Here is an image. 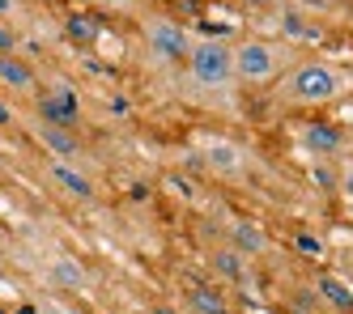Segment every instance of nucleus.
I'll return each instance as SVG.
<instances>
[{
	"mask_svg": "<svg viewBox=\"0 0 353 314\" xmlns=\"http://www.w3.org/2000/svg\"><path fill=\"white\" fill-rule=\"evenodd\" d=\"M230 60H234V76H243V81H272L276 68H281L276 47L260 43V39H247V43L230 47Z\"/></svg>",
	"mask_w": 353,
	"mask_h": 314,
	"instance_id": "nucleus-3",
	"label": "nucleus"
},
{
	"mask_svg": "<svg viewBox=\"0 0 353 314\" xmlns=\"http://www.w3.org/2000/svg\"><path fill=\"white\" fill-rule=\"evenodd\" d=\"M39 140L52 149L60 162H64V157H77V149H81L72 132H64V127H47V123H39Z\"/></svg>",
	"mask_w": 353,
	"mask_h": 314,
	"instance_id": "nucleus-9",
	"label": "nucleus"
},
{
	"mask_svg": "<svg viewBox=\"0 0 353 314\" xmlns=\"http://www.w3.org/2000/svg\"><path fill=\"white\" fill-rule=\"evenodd\" d=\"M315 182H319V187H332V174H327V170L319 166V170H315Z\"/></svg>",
	"mask_w": 353,
	"mask_h": 314,
	"instance_id": "nucleus-22",
	"label": "nucleus"
},
{
	"mask_svg": "<svg viewBox=\"0 0 353 314\" xmlns=\"http://www.w3.org/2000/svg\"><path fill=\"white\" fill-rule=\"evenodd\" d=\"M0 13H13V0H0Z\"/></svg>",
	"mask_w": 353,
	"mask_h": 314,
	"instance_id": "nucleus-24",
	"label": "nucleus"
},
{
	"mask_svg": "<svg viewBox=\"0 0 353 314\" xmlns=\"http://www.w3.org/2000/svg\"><path fill=\"white\" fill-rule=\"evenodd\" d=\"M341 90H345L341 72L332 64H315V60L302 64V68H294L290 81H285V94L298 98V102H332Z\"/></svg>",
	"mask_w": 353,
	"mask_h": 314,
	"instance_id": "nucleus-2",
	"label": "nucleus"
},
{
	"mask_svg": "<svg viewBox=\"0 0 353 314\" xmlns=\"http://www.w3.org/2000/svg\"><path fill=\"white\" fill-rule=\"evenodd\" d=\"M294 247H298L302 255H307V259H319V255H323V242L315 238V233H298V238H294Z\"/></svg>",
	"mask_w": 353,
	"mask_h": 314,
	"instance_id": "nucleus-17",
	"label": "nucleus"
},
{
	"mask_svg": "<svg viewBox=\"0 0 353 314\" xmlns=\"http://www.w3.org/2000/svg\"><path fill=\"white\" fill-rule=\"evenodd\" d=\"M188 72L196 85L205 90H221L234 81V60H230V47L217 43V39H205V43H192L188 47Z\"/></svg>",
	"mask_w": 353,
	"mask_h": 314,
	"instance_id": "nucleus-1",
	"label": "nucleus"
},
{
	"mask_svg": "<svg viewBox=\"0 0 353 314\" xmlns=\"http://www.w3.org/2000/svg\"><path fill=\"white\" fill-rule=\"evenodd\" d=\"M64 314H81V310H64Z\"/></svg>",
	"mask_w": 353,
	"mask_h": 314,
	"instance_id": "nucleus-25",
	"label": "nucleus"
},
{
	"mask_svg": "<svg viewBox=\"0 0 353 314\" xmlns=\"http://www.w3.org/2000/svg\"><path fill=\"white\" fill-rule=\"evenodd\" d=\"M0 81L9 90H30L34 85V68L26 60H17V56H0Z\"/></svg>",
	"mask_w": 353,
	"mask_h": 314,
	"instance_id": "nucleus-7",
	"label": "nucleus"
},
{
	"mask_svg": "<svg viewBox=\"0 0 353 314\" xmlns=\"http://www.w3.org/2000/svg\"><path fill=\"white\" fill-rule=\"evenodd\" d=\"M217 268H221L225 276H239V272H243V268H239V255H234V251H221V255H217Z\"/></svg>",
	"mask_w": 353,
	"mask_h": 314,
	"instance_id": "nucleus-18",
	"label": "nucleus"
},
{
	"mask_svg": "<svg viewBox=\"0 0 353 314\" xmlns=\"http://www.w3.org/2000/svg\"><path fill=\"white\" fill-rule=\"evenodd\" d=\"M13 47H17L13 30H9V25H0V56H13Z\"/></svg>",
	"mask_w": 353,
	"mask_h": 314,
	"instance_id": "nucleus-19",
	"label": "nucleus"
},
{
	"mask_svg": "<svg viewBox=\"0 0 353 314\" xmlns=\"http://www.w3.org/2000/svg\"><path fill=\"white\" fill-rule=\"evenodd\" d=\"M111 111L123 115V111H128V98H119V94H115V98H111Z\"/></svg>",
	"mask_w": 353,
	"mask_h": 314,
	"instance_id": "nucleus-21",
	"label": "nucleus"
},
{
	"mask_svg": "<svg viewBox=\"0 0 353 314\" xmlns=\"http://www.w3.org/2000/svg\"><path fill=\"white\" fill-rule=\"evenodd\" d=\"M52 280L60 284V289H81V284H85V272H81L77 259H56V264H52Z\"/></svg>",
	"mask_w": 353,
	"mask_h": 314,
	"instance_id": "nucleus-11",
	"label": "nucleus"
},
{
	"mask_svg": "<svg viewBox=\"0 0 353 314\" xmlns=\"http://www.w3.org/2000/svg\"><path fill=\"white\" fill-rule=\"evenodd\" d=\"M341 187H345V196H349V200H353V166H349V170H345V174H341Z\"/></svg>",
	"mask_w": 353,
	"mask_h": 314,
	"instance_id": "nucleus-20",
	"label": "nucleus"
},
{
	"mask_svg": "<svg viewBox=\"0 0 353 314\" xmlns=\"http://www.w3.org/2000/svg\"><path fill=\"white\" fill-rule=\"evenodd\" d=\"M285 34H294V39H319V25H307V21H302L298 13H285Z\"/></svg>",
	"mask_w": 353,
	"mask_h": 314,
	"instance_id": "nucleus-16",
	"label": "nucleus"
},
{
	"mask_svg": "<svg viewBox=\"0 0 353 314\" xmlns=\"http://www.w3.org/2000/svg\"><path fill=\"white\" fill-rule=\"evenodd\" d=\"M64 30H68V39H77V43L90 47V43L98 39V21H94L90 13H72V17L64 21Z\"/></svg>",
	"mask_w": 353,
	"mask_h": 314,
	"instance_id": "nucleus-12",
	"label": "nucleus"
},
{
	"mask_svg": "<svg viewBox=\"0 0 353 314\" xmlns=\"http://www.w3.org/2000/svg\"><path fill=\"white\" fill-rule=\"evenodd\" d=\"M192 310H200V314H225L221 297H217V293H209L205 284H196V289H192Z\"/></svg>",
	"mask_w": 353,
	"mask_h": 314,
	"instance_id": "nucleus-15",
	"label": "nucleus"
},
{
	"mask_svg": "<svg viewBox=\"0 0 353 314\" xmlns=\"http://www.w3.org/2000/svg\"><path fill=\"white\" fill-rule=\"evenodd\" d=\"M0 123H13V111H9V102L0 98Z\"/></svg>",
	"mask_w": 353,
	"mask_h": 314,
	"instance_id": "nucleus-23",
	"label": "nucleus"
},
{
	"mask_svg": "<svg viewBox=\"0 0 353 314\" xmlns=\"http://www.w3.org/2000/svg\"><path fill=\"white\" fill-rule=\"evenodd\" d=\"M158 314H174V310H158Z\"/></svg>",
	"mask_w": 353,
	"mask_h": 314,
	"instance_id": "nucleus-26",
	"label": "nucleus"
},
{
	"mask_svg": "<svg viewBox=\"0 0 353 314\" xmlns=\"http://www.w3.org/2000/svg\"><path fill=\"white\" fill-rule=\"evenodd\" d=\"M145 43H149V51H154L158 60H166V64L183 60L188 47H192V39H188L183 25H179V21H166V17H158V21L145 25Z\"/></svg>",
	"mask_w": 353,
	"mask_h": 314,
	"instance_id": "nucleus-4",
	"label": "nucleus"
},
{
	"mask_svg": "<svg viewBox=\"0 0 353 314\" xmlns=\"http://www.w3.org/2000/svg\"><path fill=\"white\" fill-rule=\"evenodd\" d=\"M0 314H5V310H0Z\"/></svg>",
	"mask_w": 353,
	"mask_h": 314,
	"instance_id": "nucleus-28",
	"label": "nucleus"
},
{
	"mask_svg": "<svg viewBox=\"0 0 353 314\" xmlns=\"http://www.w3.org/2000/svg\"><path fill=\"white\" fill-rule=\"evenodd\" d=\"M52 178L60 182V187H64L68 196H77V200H90V196H94V187H90V178H85L81 170H72L68 162H56V166H52Z\"/></svg>",
	"mask_w": 353,
	"mask_h": 314,
	"instance_id": "nucleus-8",
	"label": "nucleus"
},
{
	"mask_svg": "<svg viewBox=\"0 0 353 314\" xmlns=\"http://www.w3.org/2000/svg\"><path fill=\"white\" fill-rule=\"evenodd\" d=\"M294 314H307V310H294Z\"/></svg>",
	"mask_w": 353,
	"mask_h": 314,
	"instance_id": "nucleus-27",
	"label": "nucleus"
},
{
	"mask_svg": "<svg viewBox=\"0 0 353 314\" xmlns=\"http://www.w3.org/2000/svg\"><path fill=\"white\" fill-rule=\"evenodd\" d=\"M234 242H239V251H243V255H260V251H264V233H260L256 225L239 221V225H234Z\"/></svg>",
	"mask_w": 353,
	"mask_h": 314,
	"instance_id": "nucleus-13",
	"label": "nucleus"
},
{
	"mask_svg": "<svg viewBox=\"0 0 353 314\" xmlns=\"http://www.w3.org/2000/svg\"><path fill=\"white\" fill-rule=\"evenodd\" d=\"M319 293L332 302L336 310H345V314H353V289L349 284H341L336 276H319Z\"/></svg>",
	"mask_w": 353,
	"mask_h": 314,
	"instance_id": "nucleus-10",
	"label": "nucleus"
},
{
	"mask_svg": "<svg viewBox=\"0 0 353 314\" xmlns=\"http://www.w3.org/2000/svg\"><path fill=\"white\" fill-rule=\"evenodd\" d=\"M209 166H213V170H239L243 157H239L234 145H213V149H209Z\"/></svg>",
	"mask_w": 353,
	"mask_h": 314,
	"instance_id": "nucleus-14",
	"label": "nucleus"
},
{
	"mask_svg": "<svg viewBox=\"0 0 353 314\" xmlns=\"http://www.w3.org/2000/svg\"><path fill=\"white\" fill-rule=\"evenodd\" d=\"M302 140H307V149H311V153H323V157H327V153H336V149L345 145V132H341L336 123H311Z\"/></svg>",
	"mask_w": 353,
	"mask_h": 314,
	"instance_id": "nucleus-6",
	"label": "nucleus"
},
{
	"mask_svg": "<svg viewBox=\"0 0 353 314\" xmlns=\"http://www.w3.org/2000/svg\"><path fill=\"white\" fill-rule=\"evenodd\" d=\"M39 115L47 127H64V132H72L81 119V102L72 90H56V94H43L39 98Z\"/></svg>",
	"mask_w": 353,
	"mask_h": 314,
	"instance_id": "nucleus-5",
	"label": "nucleus"
}]
</instances>
